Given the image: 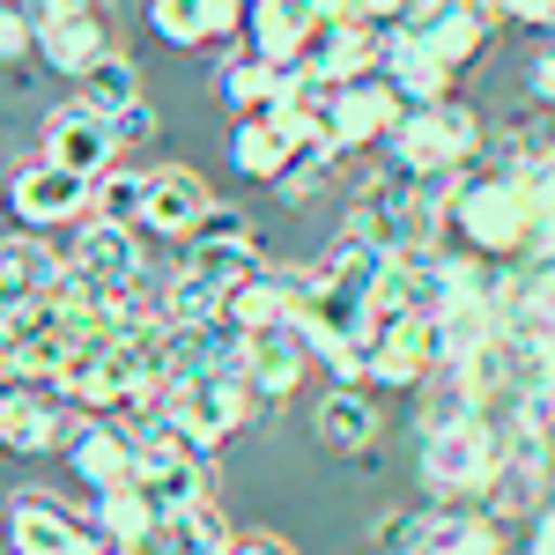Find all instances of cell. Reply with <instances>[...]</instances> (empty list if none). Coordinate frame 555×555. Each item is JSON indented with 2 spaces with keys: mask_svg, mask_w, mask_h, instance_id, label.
<instances>
[{
  "mask_svg": "<svg viewBox=\"0 0 555 555\" xmlns=\"http://www.w3.org/2000/svg\"><path fill=\"white\" fill-rule=\"evenodd\" d=\"M452 230H460V253L474 259H526L533 253V215H526V193H518V178H489L474 171L467 193H460V208H452Z\"/></svg>",
  "mask_w": 555,
  "mask_h": 555,
  "instance_id": "6da1fadb",
  "label": "cell"
},
{
  "mask_svg": "<svg viewBox=\"0 0 555 555\" xmlns=\"http://www.w3.org/2000/svg\"><path fill=\"white\" fill-rule=\"evenodd\" d=\"M496 467H504V437L489 415L423 437V489L437 504H481L496 489Z\"/></svg>",
  "mask_w": 555,
  "mask_h": 555,
  "instance_id": "7a4b0ae2",
  "label": "cell"
},
{
  "mask_svg": "<svg viewBox=\"0 0 555 555\" xmlns=\"http://www.w3.org/2000/svg\"><path fill=\"white\" fill-rule=\"evenodd\" d=\"M164 423L193 444V452H215L230 429L245 423H274V408H259L245 378H185V385H164Z\"/></svg>",
  "mask_w": 555,
  "mask_h": 555,
  "instance_id": "3957f363",
  "label": "cell"
},
{
  "mask_svg": "<svg viewBox=\"0 0 555 555\" xmlns=\"http://www.w3.org/2000/svg\"><path fill=\"white\" fill-rule=\"evenodd\" d=\"M8 215L30 237L38 230H75V222H89V178L52 164V156H30V164H15V178H8Z\"/></svg>",
  "mask_w": 555,
  "mask_h": 555,
  "instance_id": "277c9868",
  "label": "cell"
},
{
  "mask_svg": "<svg viewBox=\"0 0 555 555\" xmlns=\"http://www.w3.org/2000/svg\"><path fill=\"white\" fill-rule=\"evenodd\" d=\"M348 230H356V237H371L378 253H400V245H437V237L423 230V215H415V171H400V164H378V171L356 185Z\"/></svg>",
  "mask_w": 555,
  "mask_h": 555,
  "instance_id": "5b68a950",
  "label": "cell"
},
{
  "mask_svg": "<svg viewBox=\"0 0 555 555\" xmlns=\"http://www.w3.org/2000/svg\"><path fill=\"white\" fill-rule=\"evenodd\" d=\"M311 311V267H259L253 282H237L222 297V326L237 334H289Z\"/></svg>",
  "mask_w": 555,
  "mask_h": 555,
  "instance_id": "8992f818",
  "label": "cell"
},
{
  "mask_svg": "<svg viewBox=\"0 0 555 555\" xmlns=\"http://www.w3.org/2000/svg\"><path fill=\"white\" fill-rule=\"evenodd\" d=\"M67 274L82 282L89 297H112V289H133V282H149V259H141V230H119V222H75V245H67Z\"/></svg>",
  "mask_w": 555,
  "mask_h": 555,
  "instance_id": "52a82bcc",
  "label": "cell"
},
{
  "mask_svg": "<svg viewBox=\"0 0 555 555\" xmlns=\"http://www.w3.org/2000/svg\"><path fill=\"white\" fill-rule=\"evenodd\" d=\"M304 67L311 75H326V82H363V75H378V30L371 23H348L334 8H319L311 15V30H304Z\"/></svg>",
  "mask_w": 555,
  "mask_h": 555,
  "instance_id": "ba28073f",
  "label": "cell"
},
{
  "mask_svg": "<svg viewBox=\"0 0 555 555\" xmlns=\"http://www.w3.org/2000/svg\"><path fill=\"white\" fill-rule=\"evenodd\" d=\"M149 30L178 52H230L245 30V0H149Z\"/></svg>",
  "mask_w": 555,
  "mask_h": 555,
  "instance_id": "9c48e42d",
  "label": "cell"
},
{
  "mask_svg": "<svg viewBox=\"0 0 555 555\" xmlns=\"http://www.w3.org/2000/svg\"><path fill=\"white\" fill-rule=\"evenodd\" d=\"M378 429H385V408H378L371 385H326L319 408H311V437H319L326 452H341V460L378 452Z\"/></svg>",
  "mask_w": 555,
  "mask_h": 555,
  "instance_id": "30bf717a",
  "label": "cell"
},
{
  "mask_svg": "<svg viewBox=\"0 0 555 555\" xmlns=\"http://www.w3.org/2000/svg\"><path fill=\"white\" fill-rule=\"evenodd\" d=\"M67 474L82 481L89 496H104V489H127L133 481V437L119 423H104V415H82V423H67Z\"/></svg>",
  "mask_w": 555,
  "mask_h": 555,
  "instance_id": "8fae6325",
  "label": "cell"
},
{
  "mask_svg": "<svg viewBox=\"0 0 555 555\" xmlns=\"http://www.w3.org/2000/svg\"><path fill=\"white\" fill-rule=\"evenodd\" d=\"M44 156H52V164H67V171H82L89 185H96V178L119 164V141H112V127H104L96 112H82V104L67 96V104H52V112H44Z\"/></svg>",
  "mask_w": 555,
  "mask_h": 555,
  "instance_id": "7c38bea8",
  "label": "cell"
},
{
  "mask_svg": "<svg viewBox=\"0 0 555 555\" xmlns=\"http://www.w3.org/2000/svg\"><path fill=\"white\" fill-rule=\"evenodd\" d=\"M392 127H400V96H392L378 75L348 82L341 96H334V112H326V141H334V156H348V149H378Z\"/></svg>",
  "mask_w": 555,
  "mask_h": 555,
  "instance_id": "4fadbf2b",
  "label": "cell"
},
{
  "mask_svg": "<svg viewBox=\"0 0 555 555\" xmlns=\"http://www.w3.org/2000/svg\"><path fill=\"white\" fill-rule=\"evenodd\" d=\"M304 371H311V348L297 341V326L289 334H245V392H253L259 408H282L289 392L304 385Z\"/></svg>",
  "mask_w": 555,
  "mask_h": 555,
  "instance_id": "5bb4252c",
  "label": "cell"
},
{
  "mask_svg": "<svg viewBox=\"0 0 555 555\" xmlns=\"http://www.w3.org/2000/svg\"><path fill=\"white\" fill-rule=\"evenodd\" d=\"M75 541H82V512H67L60 496H38V489L8 496V548L15 555H75Z\"/></svg>",
  "mask_w": 555,
  "mask_h": 555,
  "instance_id": "9a60e30c",
  "label": "cell"
},
{
  "mask_svg": "<svg viewBox=\"0 0 555 555\" xmlns=\"http://www.w3.org/2000/svg\"><path fill=\"white\" fill-rule=\"evenodd\" d=\"M60 444H67L60 400L38 392V385L8 392V408H0V460H38V452H60Z\"/></svg>",
  "mask_w": 555,
  "mask_h": 555,
  "instance_id": "2e32d148",
  "label": "cell"
},
{
  "mask_svg": "<svg viewBox=\"0 0 555 555\" xmlns=\"http://www.w3.org/2000/svg\"><path fill=\"white\" fill-rule=\"evenodd\" d=\"M215 208V193L201 185V171H156L149 178V208H141V230L149 237H171V245H185L193 230H201V215Z\"/></svg>",
  "mask_w": 555,
  "mask_h": 555,
  "instance_id": "e0dca14e",
  "label": "cell"
},
{
  "mask_svg": "<svg viewBox=\"0 0 555 555\" xmlns=\"http://www.w3.org/2000/svg\"><path fill=\"white\" fill-rule=\"evenodd\" d=\"M297 67H274V60H259L245 44H230L222 60H215V89H222V104H237V119H259V112H274L282 104V89H289Z\"/></svg>",
  "mask_w": 555,
  "mask_h": 555,
  "instance_id": "ac0fdd59",
  "label": "cell"
},
{
  "mask_svg": "<svg viewBox=\"0 0 555 555\" xmlns=\"http://www.w3.org/2000/svg\"><path fill=\"white\" fill-rule=\"evenodd\" d=\"M385 259L392 253H378L371 237H356V230H341L326 253H319V267H311V282L319 289H334V297H348V304H371L385 289Z\"/></svg>",
  "mask_w": 555,
  "mask_h": 555,
  "instance_id": "d6986e66",
  "label": "cell"
},
{
  "mask_svg": "<svg viewBox=\"0 0 555 555\" xmlns=\"http://www.w3.org/2000/svg\"><path fill=\"white\" fill-rule=\"evenodd\" d=\"M112 52V23H104V8L89 0L82 15H67V23H52L38 38V67H52V75H67V82H82L89 67Z\"/></svg>",
  "mask_w": 555,
  "mask_h": 555,
  "instance_id": "ffe728a7",
  "label": "cell"
},
{
  "mask_svg": "<svg viewBox=\"0 0 555 555\" xmlns=\"http://www.w3.org/2000/svg\"><path fill=\"white\" fill-rule=\"evenodd\" d=\"M245 371V334L237 326H193V334H171V371L164 385H185V378H237Z\"/></svg>",
  "mask_w": 555,
  "mask_h": 555,
  "instance_id": "44dd1931",
  "label": "cell"
},
{
  "mask_svg": "<svg viewBox=\"0 0 555 555\" xmlns=\"http://www.w3.org/2000/svg\"><path fill=\"white\" fill-rule=\"evenodd\" d=\"M437 356H429V319H408L400 334L371 341V392H423Z\"/></svg>",
  "mask_w": 555,
  "mask_h": 555,
  "instance_id": "7402d4cb",
  "label": "cell"
},
{
  "mask_svg": "<svg viewBox=\"0 0 555 555\" xmlns=\"http://www.w3.org/2000/svg\"><path fill=\"white\" fill-rule=\"evenodd\" d=\"M415 555H504V526L467 512V504H444V512H423V548Z\"/></svg>",
  "mask_w": 555,
  "mask_h": 555,
  "instance_id": "603a6c76",
  "label": "cell"
},
{
  "mask_svg": "<svg viewBox=\"0 0 555 555\" xmlns=\"http://www.w3.org/2000/svg\"><path fill=\"white\" fill-rule=\"evenodd\" d=\"M489 30H496V23H489L474 0H452V8H444V15H437V23H429L415 44H429V52H437V60L460 75V67H474V60L489 52ZM400 38H408V30H400Z\"/></svg>",
  "mask_w": 555,
  "mask_h": 555,
  "instance_id": "cb8c5ba5",
  "label": "cell"
},
{
  "mask_svg": "<svg viewBox=\"0 0 555 555\" xmlns=\"http://www.w3.org/2000/svg\"><path fill=\"white\" fill-rule=\"evenodd\" d=\"M230 164L245 178H267V185H274V178L297 164V149H289V133H282L274 112H259V119H237V127H230Z\"/></svg>",
  "mask_w": 555,
  "mask_h": 555,
  "instance_id": "d4e9b609",
  "label": "cell"
},
{
  "mask_svg": "<svg viewBox=\"0 0 555 555\" xmlns=\"http://www.w3.org/2000/svg\"><path fill=\"white\" fill-rule=\"evenodd\" d=\"M75 104H82V112H96V119L112 127L127 104H141V67H133L127 52H104L82 82H75Z\"/></svg>",
  "mask_w": 555,
  "mask_h": 555,
  "instance_id": "484cf974",
  "label": "cell"
},
{
  "mask_svg": "<svg viewBox=\"0 0 555 555\" xmlns=\"http://www.w3.org/2000/svg\"><path fill=\"white\" fill-rule=\"evenodd\" d=\"M156 311H164L171 334H193V326H215V319H222V289L201 282L193 267H178V274L156 282Z\"/></svg>",
  "mask_w": 555,
  "mask_h": 555,
  "instance_id": "4316f807",
  "label": "cell"
},
{
  "mask_svg": "<svg viewBox=\"0 0 555 555\" xmlns=\"http://www.w3.org/2000/svg\"><path fill=\"white\" fill-rule=\"evenodd\" d=\"M429 133H437V156H444L452 171H474L481 149H489V119H481L474 104H460V96L429 104Z\"/></svg>",
  "mask_w": 555,
  "mask_h": 555,
  "instance_id": "83f0119b",
  "label": "cell"
},
{
  "mask_svg": "<svg viewBox=\"0 0 555 555\" xmlns=\"http://www.w3.org/2000/svg\"><path fill=\"white\" fill-rule=\"evenodd\" d=\"M156 541H164V555H230V548H237L230 518L215 512V504H193V512L156 518Z\"/></svg>",
  "mask_w": 555,
  "mask_h": 555,
  "instance_id": "f1b7e54d",
  "label": "cell"
},
{
  "mask_svg": "<svg viewBox=\"0 0 555 555\" xmlns=\"http://www.w3.org/2000/svg\"><path fill=\"white\" fill-rule=\"evenodd\" d=\"M149 178L141 164H112V171L89 185V222H119V230H141V208H149Z\"/></svg>",
  "mask_w": 555,
  "mask_h": 555,
  "instance_id": "f546056e",
  "label": "cell"
},
{
  "mask_svg": "<svg viewBox=\"0 0 555 555\" xmlns=\"http://www.w3.org/2000/svg\"><path fill=\"white\" fill-rule=\"evenodd\" d=\"M89 533H104V541H112V548H141V541H149V533H156V512H149V496H141V489H104V496H96V512H89Z\"/></svg>",
  "mask_w": 555,
  "mask_h": 555,
  "instance_id": "4dcf8cb0",
  "label": "cell"
},
{
  "mask_svg": "<svg viewBox=\"0 0 555 555\" xmlns=\"http://www.w3.org/2000/svg\"><path fill=\"white\" fill-rule=\"evenodd\" d=\"M185 267L230 297L237 282H253V274H259V245H185Z\"/></svg>",
  "mask_w": 555,
  "mask_h": 555,
  "instance_id": "1f68e13d",
  "label": "cell"
},
{
  "mask_svg": "<svg viewBox=\"0 0 555 555\" xmlns=\"http://www.w3.org/2000/svg\"><path fill=\"white\" fill-rule=\"evenodd\" d=\"M437 378H444V385H437L423 408H415V437H437V429H460V423H474V415H489V408H481V400H474L452 371H437Z\"/></svg>",
  "mask_w": 555,
  "mask_h": 555,
  "instance_id": "d6a6232c",
  "label": "cell"
},
{
  "mask_svg": "<svg viewBox=\"0 0 555 555\" xmlns=\"http://www.w3.org/2000/svg\"><path fill=\"white\" fill-rule=\"evenodd\" d=\"M326 164H334V141H326V149H304L297 164H289V171L274 178V193H282L289 208H304V201H311V193L326 185Z\"/></svg>",
  "mask_w": 555,
  "mask_h": 555,
  "instance_id": "836d02e7",
  "label": "cell"
},
{
  "mask_svg": "<svg viewBox=\"0 0 555 555\" xmlns=\"http://www.w3.org/2000/svg\"><path fill=\"white\" fill-rule=\"evenodd\" d=\"M185 245H259V230H253V215H245V208H222V201H215Z\"/></svg>",
  "mask_w": 555,
  "mask_h": 555,
  "instance_id": "e575fe53",
  "label": "cell"
},
{
  "mask_svg": "<svg viewBox=\"0 0 555 555\" xmlns=\"http://www.w3.org/2000/svg\"><path fill=\"white\" fill-rule=\"evenodd\" d=\"M423 548V512H385L371 526V555H415Z\"/></svg>",
  "mask_w": 555,
  "mask_h": 555,
  "instance_id": "d590c367",
  "label": "cell"
},
{
  "mask_svg": "<svg viewBox=\"0 0 555 555\" xmlns=\"http://www.w3.org/2000/svg\"><path fill=\"white\" fill-rule=\"evenodd\" d=\"M489 23H526V30H541L548 38L555 30V0H474Z\"/></svg>",
  "mask_w": 555,
  "mask_h": 555,
  "instance_id": "8d00e7d4",
  "label": "cell"
},
{
  "mask_svg": "<svg viewBox=\"0 0 555 555\" xmlns=\"http://www.w3.org/2000/svg\"><path fill=\"white\" fill-rule=\"evenodd\" d=\"M112 141H119V156H127V149H149V141H156V104H149V96L127 104V112L112 119Z\"/></svg>",
  "mask_w": 555,
  "mask_h": 555,
  "instance_id": "74e56055",
  "label": "cell"
},
{
  "mask_svg": "<svg viewBox=\"0 0 555 555\" xmlns=\"http://www.w3.org/2000/svg\"><path fill=\"white\" fill-rule=\"evenodd\" d=\"M23 52H38L30 23L15 15V0H0V67H23Z\"/></svg>",
  "mask_w": 555,
  "mask_h": 555,
  "instance_id": "f35d334b",
  "label": "cell"
},
{
  "mask_svg": "<svg viewBox=\"0 0 555 555\" xmlns=\"http://www.w3.org/2000/svg\"><path fill=\"white\" fill-rule=\"evenodd\" d=\"M89 0H15V15L30 23V38H44L52 23H67V15H82Z\"/></svg>",
  "mask_w": 555,
  "mask_h": 555,
  "instance_id": "ab89813d",
  "label": "cell"
},
{
  "mask_svg": "<svg viewBox=\"0 0 555 555\" xmlns=\"http://www.w3.org/2000/svg\"><path fill=\"white\" fill-rule=\"evenodd\" d=\"M526 89H533V104H541V112H555V52H541V60L526 67Z\"/></svg>",
  "mask_w": 555,
  "mask_h": 555,
  "instance_id": "60d3db41",
  "label": "cell"
},
{
  "mask_svg": "<svg viewBox=\"0 0 555 555\" xmlns=\"http://www.w3.org/2000/svg\"><path fill=\"white\" fill-rule=\"evenodd\" d=\"M518 555H555V504L533 512V533H526V548H518Z\"/></svg>",
  "mask_w": 555,
  "mask_h": 555,
  "instance_id": "b9f144b4",
  "label": "cell"
},
{
  "mask_svg": "<svg viewBox=\"0 0 555 555\" xmlns=\"http://www.w3.org/2000/svg\"><path fill=\"white\" fill-rule=\"evenodd\" d=\"M230 555H297V548H289V541H274V533H245Z\"/></svg>",
  "mask_w": 555,
  "mask_h": 555,
  "instance_id": "7bdbcfd3",
  "label": "cell"
},
{
  "mask_svg": "<svg viewBox=\"0 0 555 555\" xmlns=\"http://www.w3.org/2000/svg\"><path fill=\"white\" fill-rule=\"evenodd\" d=\"M75 555H127V548H112L104 533H89V518H82V541H75Z\"/></svg>",
  "mask_w": 555,
  "mask_h": 555,
  "instance_id": "ee69618b",
  "label": "cell"
},
{
  "mask_svg": "<svg viewBox=\"0 0 555 555\" xmlns=\"http://www.w3.org/2000/svg\"><path fill=\"white\" fill-rule=\"evenodd\" d=\"M541 52H555V30H548V44H541Z\"/></svg>",
  "mask_w": 555,
  "mask_h": 555,
  "instance_id": "f6af8a7d",
  "label": "cell"
},
{
  "mask_svg": "<svg viewBox=\"0 0 555 555\" xmlns=\"http://www.w3.org/2000/svg\"><path fill=\"white\" fill-rule=\"evenodd\" d=\"M0 408H8V385H0Z\"/></svg>",
  "mask_w": 555,
  "mask_h": 555,
  "instance_id": "bcb514c9",
  "label": "cell"
}]
</instances>
